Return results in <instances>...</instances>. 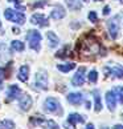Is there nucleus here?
Instances as JSON below:
<instances>
[{
  "instance_id": "c9c22d12",
  "label": "nucleus",
  "mask_w": 123,
  "mask_h": 129,
  "mask_svg": "<svg viewBox=\"0 0 123 129\" xmlns=\"http://www.w3.org/2000/svg\"><path fill=\"white\" fill-rule=\"evenodd\" d=\"M95 2H102V0H95Z\"/></svg>"
},
{
  "instance_id": "9d476101",
  "label": "nucleus",
  "mask_w": 123,
  "mask_h": 129,
  "mask_svg": "<svg viewBox=\"0 0 123 129\" xmlns=\"http://www.w3.org/2000/svg\"><path fill=\"white\" fill-rule=\"evenodd\" d=\"M21 94V89L17 87V85H11L7 90V100L8 101H13V100H17L19 96Z\"/></svg>"
},
{
  "instance_id": "473e14b6",
  "label": "nucleus",
  "mask_w": 123,
  "mask_h": 129,
  "mask_svg": "<svg viewBox=\"0 0 123 129\" xmlns=\"http://www.w3.org/2000/svg\"><path fill=\"white\" fill-rule=\"evenodd\" d=\"M13 33H20V32H19L17 28H15V29H13Z\"/></svg>"
},
{
  "instance_id": "393cba45",
  "label": "nucleus",
  "mask_w": 123,
  "mask_h": 129,
  "mask_svg": "<svg viewBox=\"0 0 123 129\" xmlns=\"http://www.w3.org/2000/svg\"><path fill=\"white\" fill-rule=\"evenodd\" d=\"M89 20H90L91 23H95L97 20H98V15L94 11H91L90 13H89Z\"/></svg>"
},
{
  "instance_id": "cd10ccee",
  "label": "nucleus",
  "mask_w": 123,
  "mask_h": 129,
  "mask_svg": "<svg viewBox=\"0 0 123 129\" xmlns=\"http://www.w3.org/2000/svg\"><path fill=\"white\" fill-rule=\"evenodd\" d=\"M16 8L19 9V11H21V12H24V11H25V7H24V6H20V3L16 4Z\"/></svg>"
},
{
  "instance_id": "2eb2a0df",
  "label": "nucleus",
  "mask_w": 123,
  "mask_h": 129,
  "mask_svg": "<svg viewBox=\"0 0 123 129\" xmlns=\"http://www.w3.org/2000/svg\"><path fill=\"white\" fill-rule=\"evenodd\" d=\"M17 79L20 81H23V83H27L28 79H29V67L28 65H21L20 69H19Z\"/></svg>"
},
{
  "instance_id": "2f4dec72",
  "label": "nucleus",
  "mask_w": 123,
  "mask_h": 129,
  "mask_svg": "<svg viewBox=\"0 0 123 129\" xmlns=\"http://www.w3.org/2000/svg\"><path fill=\"white\" fill-rule=\"evenodd\" d=\"M8 2H12V3H15V4H19V3H20V0H8Z\"/></svg>"
},
{
  "instance_id": "4c0bfd02",
  "label": "nucleus",
  "mask_w": 123,
  "mask_h": 129,
  "mask_svg": "<svg viewBox=\"0 0 123 129\" xmlns=\"http://www.w3.org/2000/svg\"><path fill=\"white\" fill-rule=\"evenodd\" d=\"M106 129H107V128H106Z\"/></svg>"
},
{
  "instance_id": "4be33fe9",
  "label": "nucleus",
  "mask_w": 123,
  "mask_h": 129,
  "mask_svg": "<svg viewBox=\"0 0 123 129\" xmlns=\"http://www.w3.org/2000/svg\"><path fill=\"white\" fill-rule=\"evenodd\" d=\"M15 128V122L11 120H4L0 122V129H13Z\"/></svg>"
},
{
  "instance_id": "a211bd4d",
  "label": "nucleus",
  "mask_w": 123,
  "mask_h": 129,
  "mask_svg": "<svg viewBox=\"0 0 123 129\" xmlns=\"http://www.w3.org/2000/svg\"><path fill=\"white\" fill-rule=\"evenodd\" d=\"M11 48L16 52H23L25 49V45H24V43H21L20 40H13L11 43Z\"/></svg>"
},
{
  "instance_id": "f03ea898",
  "label": "nucleus",
  "mask_w": 123,
  "mask_h": 129,
  "mask_svg": "<svg viewBox=\"0 0 123 129\" xmlns=\"http://www.w3.org/2000/svg\"><path fill=\"white\" fill-rule=\"evenodd\" d=\"M4 16H6L7 20L12 21V23H16V24H24L25 23V15L23 12H17L15 9H11L8 8L4 11Z\"/></svg>"
},
{
  "instance_id": "7ed1b4c3",
  "label": "nucleus",
  "mask_w": 123,
  "mask_h": 129,
  "mask_svg": "<svg viewBox=\"0 0 123 129\" xmlns=\"http://www.w3.org/2000/svg\"><path fill=\"white\" fill-rule=\"evenodd\" d=\"M44 109L48 113H53V114H61V104L56 97H48L44 103Z\"/></svg>"
},
{
  "instance_id": "412c9836",
  "label": "nucleus",
  "mask_w": 123,
  "mask_h": 129,
  "mask_svg": "<svg viewBox=\"0 0 123 129\" xmlns=\"http://www.w3.org/2000/svg\"><path fill=\"white\" fill-rule=\"evenodd\" d=\"M94 109L95 112H101L102 111V103H101V96L99 93H94Z\"/></svg>"
},
{
  "instance_id": "c85d7f7f",
  "label": "nucleus",
  "mask_w": 123,
  "mask_h": 129,
  "mask_svg": "<svg viewBox=\"0 0 123 129\" xmlns=\"http://www.w3.org/2000/svg\"><path fill=\"white\" fill-rule=\"evenodd\" d=\"M45 4H46V2H39V3H36L33 7H40V6H45Z\"/></svg>"
},
{
  "instance_id": "bb28decb",
  "label": "nucleus",
  "mask_w": 123,
  "mask_h": 129,
  "mask_svg": "<svg viewBox=\"0 0 123 129\" xmlns=\"http://www.w3.org/2000/svg\"><path fill=\"white\" fill-rule=\"evenodd\" d=\"M108 13H110V7H108V6H106L105 8H103V15H108Z\"/></svg>"
},
{
  "instance_id": "1a4fd4ad",
  "label": "nucleus",
  "mask_w": 123,
  "mask_h": 129,
  "mask_svg": "<svg viewBox=\"0 0 123 129\" xmlns=\"http://www.w3.org/2000/svg\"><path fill=\"white\" fill-rule=\"evenodd\" d=\"M35 84L42 90L48 89V76H46V72H37Z\"/></svg>"
},
{
  "instance_id": "20e7f679",
  "label": "nucleus",
  "mask_w": 123,
  "mask_h": 129,
  "mask_svg": "<svg viewBox=\"0 0 123 129\" xmlns=\"http://www.w3.org/2000/svg\"><path fill=\"white\" fill-rule=\"evenodd\" d=\"M29 122L32 124V125L39 124V125L42 126L44 129H60V128H58V124L54 122L53 120H44V118H41V117H39V116L32 117Z\"/></svg>"
},
{
  "instance_id": "f8f14e48",
  "label": "nucleus",
  "mask_w": 123,
  "mask_h": 129,
  "mask_svg": "<svg viewBox=\"0 0 123 129\" xmlns=\"http://www.w3.org/2000/svg\"><path fill=\"white\" fill-rule=\"evenodd\" d=\"M106 104H107V108L110 112H114L115 111V107H116V97L112 90H108L106 93Z\"/></svg>"
},
{
  "instance_id": "f3484780",
  "label": "nucleus",
  "mask_w": 123,
  "mask_h": 129,
  "mask_svg": "<svg viewBox=\"0 0 123 129\" xmlns=\"http://www.w3.org/2000/svg\"><path fill=\"white\" fill-rule=\"evenodd\" d=\"M46 37H48V40H49V47L50 48H54V47H57L58 45V43H60V39L57 37V35H56L54 32H48L46 33Z\"/></svg>"
},
{
  "instance_id": "f704fd0d",
  "label": "nucleus",
  "mask_w": 123,
  "mask_h": 129,
  "mask_svg": "<svg viewBox=\"0 0 123 129\" xmlns=\"http://www.w3.org/2000/svg\"><path fill=\"white\" fill-rule=\"evenodd\" d=\"M83 2H85V3H86V2H89V0H83Z\"/></svg>"
},
{
  "instance_id": "7c9ffc66",
  "label": "nucleus",
  "mask_w": 123,
  "mask_h": 129,
  "mask_svg": "<svg viewBox=\"0 0 123 129\" xmlns=\"http://www.w3.org/2000/svg\"><path fill=\"white\" fill-rule=\"evenodd\" d=\"M114 129H123V125H119V124H116V125H114Z\"/></svg>"
},
{
  "instance_id": "a878e982",
  "label": "nucleus",
  "mask_w": 123,
  "mask_h": 129,
  "mask_svg": "<svg viewBox=\"0 0 123 129\" xmlns=\"http://www.w3.org/2000/svg\"><path fill=\"white\" fill-rule=\"evenodd\" d=\"M4 69H0V89H2V87H3V80H4Z\"/></svg>"
},
{
  "instance_id": "9b49d317",
  "label": "nucleus",
  "mask_w": 123,
  "mask_h": 129,
  "mask_svg": "<svg viewBox=\"0 0 123 129\" xmlns=\"http://www.w3.org/2000/svg\"><path fill=\"white\" fill-rule=\"evenodd\" d=\"M65 16H66V11L62 6H54L50 12V17L53 20H60V19H64Z\"/></svg>"
},
{
  "instance_id": "0eeeda50",
  "label": "nucleus",
  "mask_w": 123,
  "mask_h": 129,
  "mask_svg": "<svg viewBox=\"0 0 123 129\" xmlns=\"http://www.w3.org/2000/svg\"><path fill=\"white\" fill-rule=\"evenodd\" d=\"M17 100H19V104H20V109H21V111L27 112V111H29V109H31V107H32V97L28 93H23L21 92V94L19 96Z\"/></svg>"
},
{
  "instance_id": "c756f323",
  "label": "nucleus",
  "mask_w": 123,
  "mask_h": 129,
  "mask_svg": "<svg viewBox=\"0 0 123 129\" xmlns=\"http://www.w3.org/2000/svg\"><path fill=\"white\" fill-rule=\"evenodd\" d=\"M85 129H95V128H94V125H93V124H87V125H86V128H85Z\"/></svg>"
},
{
  "instance_id": "4468645a",
  "label": "nucleus",
  "mask_w": 123,
  "mask_h": 129,
  "mask_svg": "<svg viewBox=\"0 0 123 129\" xmlns=\"http://www.w3.org/2000/svg\"><path fill=\"white\" fill-rule=\"evenodd\" d=\"M66 99H68V101L73 105H79L83 101V96H82V93H79V92L69 93L68 96H66Z\"/></svg>"
},
{
  "instance_id": "aec40b11",
  "label": "nucleus",
  "mask_w": 123,
  "mask_h": 129,
  "mask_svg": "<svg viewBox=\"0 0 123 129\" xmlns=\"http://www.w3.org/2000/svg\"><path fill=\"white\" fill-rule=\"evenodd\" d=\"M112 92H114L116 100L119 101L120 104H123V85H119V87H115L112 89Z\"/></svg>"
},
{
  "instance_id": "f257e3e1",
  "label": "nucleus",
  "mask_w": 123,
  "mask_h": 129,
  "mask_svg": "<svg viewBox=\"0 0 123 129\" xmlns=\"http://www.w3.org/2000/svg\"><path fill=\"white\" fill-rule=\"evenodd\" d=\"M41 33L39 31H36V29H32L28 32V35H27V40L28 43H29V47H31V49L33 51H36V52H39L40 51V44H41Z\"/></svg>"
},
{
  "instance_id": "39448f33",
  "label": "nucleus",
  "mask_w": 123,
  "mask_h": 129,
  "mask_svg": "<svg viewBox=\"0 0 123 129\" xmlns=\"http://www.w3.org/2000/svg\"><path fill=\"white\" fill-rule=\"evenodd\" d=\"M118 16L110 19L107 21V28H108V32H110V36L111 39H118L119 37V21H118Z\"/></svg>"
},
{
  "instance_id": "e433bc0d",
  "label": "nucleus",
  "mask_w": 123,
  "mask_h": 129,
  "mask_svg": "<svg viewBox=\"0 0 123 129\" xmlns=\"http://www.w3.org/2000/svg\"><path fill=\"white\" fill-rule=\"evenodd\" d=\"M119 2H122V3H123V0H119Z\"/></svg>"
},
{
  "instance_id": "dca6fc26",
  "label": "nucleus",
  "mask_w": 123,
  "mask_h": 129,
  "mask_svg": "<svg viewBox=\"0 0 123 129\" xmlns=\"http://www.w3.org/2000/svg\"><path fill=\"white\" fill-rule=\"evenodd\" d=\"M83 121H85V117H82L79 113H70L69 117H68V122L70 125H73L74 128H75V124L83 122Z\"/></svg>"
},
{
  "instance_id": "6ab92c4d",
  "label": "nucleus",
  "mask_w": 123,
  "mask_h": 129,
  "mask_svg": "<svg viewBox=\"0 0 123 129\" xmlns=\"http://www.w3.org/2000/svg\"><path fill=\"white\" fill-rule=\"evenodd\" d=\"M74 67H75V64H74V63L58 64V65H57V69L60 71V72H64V73H66V72H70L72 69H74Z\"/></svg>"
},
{
  "instance_id": "b1692460",
  "label": "nucleus",
  "mask_w": 123,
  "mask_h": 129,
  "mask_svg": "<svg viewBox=\"0 0 123 129\" xmlns=\"http://www.w3.org/2000/svg\"><path fill=\"white\" fill-rule=\"evenodd\" d=\"M87 79H89V81H90L91 84H95L97 81H98V72L95 69H93V71H90V73H89V76H87Z\"/></svg>"
},
{
  "instance_id": "72a5a7b5",
  "label": "nucleus",
  "mask_w": 123,
  "mask_h": 129,
  "mask_svg": "<svg viewBox=\"0 0 123 129\" xmlns=\"http://www.w3.org/2000/svg\"><path fill=\"white\" fill-rule=\"evenodd\" d=\"M0 31H2V21H0Z\"/></svg>"
},
{
  "instance_id": "5701e85b",
  "label": "nucleus",
  "mask_w": 123,
  "mask_h": 129,
  "mask_svg": "<svg viewBox=\"0 0 123 129\" xmlns=\"http://www.w3.org/2000/svg\"><path fill=\"white\" fill-rule=\"evenodd\" d=\"M66 4L70 9H81V3H78L77 0H66Z\"/></svg>"
},
{
  "instance_id": "423d86ee",
  "label": "nucleus",
  "mask_w": 123,
  "mask_h": 129,
  "mask_svg": "<svg viewBox=\"0 0 123 129\" xmlns=\"http://www.w3.org/2000/svg\"><path fill=\"white\" fill-rule=\"evenodd\" d=\"M85 75H86V68H85V67H79L77 69V72H75L74 76L72 77V84L74 87H81L85 83Z\"/></svg>"
},
{
  "instance_id": "6e6552de",
  "label": "nucleus",
  "mask_w": 123,
  "mask_h": 129,
  "mask_svg": "<svg viewBox=\"0 0 123 129\" xmlns=\"http://www.w3.org/2000/svg\"><path fill=\"white\" fill-rule=\"evenodd\" d=\"M31 23L35 24L37 27H48L49 25V21H48V17L42 13H35V15L31 16Z\"/></svg>"
},
{
  "instance_id": "ddd939ff",
  "label": "nucleus",
  "mask_w": 123,
  "mask_h": 129,
  "mask_svg": "<svg viewBox=\"0 0 123 129\" xmlns=\"http://www.w3.org/2000/svg\"><path fill=\"white\" fill-rule=\"evenodd\" d=\"M105 72L108 75H112V77L123 79V65H116L112 68H105Z\"/></svg>"
}]
</instances>
